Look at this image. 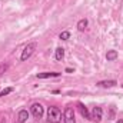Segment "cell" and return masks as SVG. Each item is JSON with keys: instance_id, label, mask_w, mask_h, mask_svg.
<instances>
[{"instance_id": "obj_9", "label": "cell", "mask_w": 123, "mask_h": 123, "mask_svg": "<svg viewBox=\"0 0 123 123\" xmlns=\"http://www.w3.org/2000/svg\"><path fill=\"white\" fill-rule=\"evenodd\" d=\"M116 85H117L116 80H102L97 83V86H100V87H113Z\"/></svg>"}, {"instance_id": "obj_4", "label": "cell", "mask_w": 123, "mask_h": 123, "mask_svg": "<svg viewBox=\"0 0 123 123\" xmlns=\"http://www.w3.org/2000/svg\"><path fill=\"white\" fill-rule=\"evenodd\" d=\"M63 119H64V123H76L74 122V112H73L72 107H66Z\"/></svg>"}, {"instance_id": "obj_11", "label": "cell", "mask_w": 123, "mask_h": 123, "mask_svg": "<svg viewBox=\"0 0 123 123\" xmlns=\"http://www.w3.org/2000/svg\"><path fill=\"white\" fill-rule=\"evenodd\" d=\"M106 59H107V62L116 60V59H117V52H116V50H109L107 55H106Z\"/></svg>"}, {"instance_id": "obj_2", "label": "cell", "mask_w": 123, "mask_h": 123, "mask_svg": "<svg viewBox=\"0 0 123 123\" xmlns=\"http://www.w3.org/2000/svg\"><path fill=\"white\" fill-rule=\"evenodd\" d=\"M37 49V43L36 42H31V43H27L22 52V56H20V60L22 62H26L27 59H30V56L34 53V50Z\"/></svg>"}, {"instance_id": "obj_10", "label": "cell", "mask_w": 123, "mask_h": 123, "mask_svg": "<svg viewBox=\"0 0 123 123\" xmlns=\"http://www.w3.org/2000/svg\"><path fill=\"white\" fill-rule=\"evenodd\" d=\"M87 25H89V22H87L86 19L79 20V23H77V29H79V31H85L86 27H87Z\"/></svg>"}, {"instance_id": "obj_3", "label": "cell", "mask_w": 123, "mask_h": 123, "mask_svg": "<svg viewBox=\"0 0 123 123\" xmlns=\"http://www.w3.org/2000/svg\"><path fill=\"white\" fill-rule=\"evenodd\" d=\"M30 112L34 119H42V116H43V106L40 103H33L30 107Z\"/></svg>"}, {"instance_id": "obj_14", "label": "cell", "mask_w": 123, "mask_h": 123, "mask_svg": "<svg viewBox=\"0 0 123 123\" xmlns=\"http://www.w3.org/2000/svg\"><path fill=\"white\" fill-rule=\"evenodd\" d=\"M59 37H60L62 40H67V39L70 37V33H69V31H62L60 34H59Z\"/></svg>"}, {"instance_id": "obj_1", "label": "cell", "mask_w": 123, "mask_h": 123, "mask_svg": "<svg viewBox=\"0 0 123 123\" xmlns=\"http://www.w3.org/2000/svg\"><path fill=\"white\" fill-rule=\"evenodd\" d=\"M47 120L50 123H60L62 120V112L59 107H49V112H47Z\"/></svg>"}, {"instance_id": "obj_12", "label": "cell", "mask_w": 123, "mask_h": 123, "mask_svg": "<svg viewBox=\"0 0 123 123\" xmlns=\"http://www.w3.org/2000/svg\"><path fill=\"white\" fill-rule=\"evenodd\" d=\"M55 57H56V60H62V59L64 57V49H63V47H57V49H56Z\"/></svg>"}, {"instance_id": "obj_6", "label": "cell", "mask_w": 123, "mask_h": 123, "mask_svg": "<svg viewBox=\"0 0 123 123\" xmlns=\"http://www.w3.org/2000/svg\"><path fill=\"white\" fill-rule=\"evenodd\" d=\"M60 73L57 72H43V73H37L36 77L37 79H49V77H59Z\"/></svg>"}, {"instance_id": "obj_13", "label": "cell", "mask_w": 123, "mask_h": 123, "mask_svg": "<svg viewBox=\"0 0 123 123\" xmlns=\"http://www.w3.org/2000/svg\"><path fill=\"white\" fill-rule=\"evenodd\" d=\"M13 92V87H6L4 90H1L0 92V97H3V96H6V94H9V93Z\"/></svg>"}, {"instance_id": "obj_15", "label": "cell", "mask_w": 123, "mask_h": 123, "mask_svg": "<svg viewBox=\"0 0 123 123\" xmlns=\"http://www.w3.org/2000/svg\"><path fill=\"white\" fill-rule=\"evenodd\" d=\"M7 67H9V66H7V64H4V63H3V64H0V74H1L3 72H6V70H7Z\"/></svg>"}, {"instance_id": "obj_7", "label": "cell", "mask_w": 123, "mask_h": 123, "mask_svg": "<svg viewBox=\"0 0 123 123\" xmlns=\"http://www.w3.org/2000/svg\"><path fill=\"white\" fill-rule=\"evenodd\" d=\"M77 107H79V112H80V115L85 117V119H90V113H89V110H87V107L82 103V102H79L77 103Z\"/></svg>"}, {"instance_id": "obj_16", "label": "cell", "mask_w": 123, "mask_h": 123, "mask_svg": "<svg viewBox=\"0 0 123 123\" xmlns=\"http://www.w3.org/2000/svg\"><path fill=\"white\" fill-rule=\"evenodd\" d=\"M117 123H123V119H119V120H117Z\"/></svg>"}, {"instance_id": "obj_8", "label": "cell", "mask_w": 123, "mask_h": 123, "mask_svg": "<svg viewBox=\"0 0 123 123\" xmlns=\"http://www.w3.org/2000/svg\"><path fill=\"white\" fill-rule=\"evenodd\" d=\"M27 119H29V112L25 110V109L20 110V112H19V116H17V122L19 123H25Z\"/></svg>"}, {"instance_id": "obj_5", "label": "cell", "mask_w": 123, "mask_h": 123, "mask_svg": "<svg viewBox=\"0 0 123 123\" xmlns=\"http://www.w3.org/2000/svg\"><path fill=\"white\" fill-rule=\"evenodd\" d=\"M102 115H103L102 107L96 106V107H93L92 113H90V119H92V120H96V122H100V120H102Z\"/></svg>"}]
</instances>
